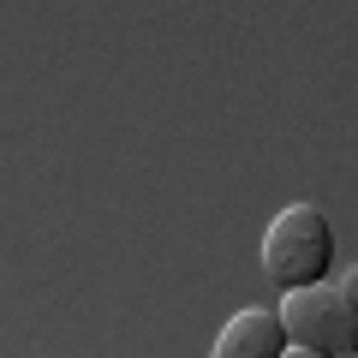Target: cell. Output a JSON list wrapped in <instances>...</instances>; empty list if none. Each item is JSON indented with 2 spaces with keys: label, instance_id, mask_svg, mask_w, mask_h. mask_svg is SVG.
I'll return each mask as SVG.
<instances>
[{
  "label": "cell",
  "instance_id": "6da1fadb",
  "mask_svg": "<svg viewBox=\"0 0 358 358\" xmlns=\"http://www.w3.org/2000/svg\"><path fill=\"white\" fill-rule=\"evenodd\" d=\"M329 268H334L329 215H322L317 203H287L263 233V275L281 287V293H293V287L329 281Z\"/></svg>",
  "mask_w": 358,
  "mask_h": 358
},
{
  "label": "cell",
  "instance_id": "277c9868",
  "mask_svg": "<svg viewBox=\"0 0 358 358\" xmlns=\"http://www.w3.org/2000/svg\"><path fill=\"white\" fill-rule=\"evenodd\" d=\"M341 287H346V299H352V305H358V263H352V268H346V275H341Z\"/></svg>",
  "mask_w": 358,
  "mask_h": 358
},
{
  "label": "cell",
  "instance_id": "7a4b0ae2",
  "mask_svg": "<svg viewBox=\"0 0 358 358\" xmlns=\"http://www.w3.org/2000/svg\"><path fill=\"white\" fill-rule=\"evenodd\" d=\"M287 317V352L299 358H352L358 352V305L346 299V287L310 281L293 287L281 299Z\"/></svg>",
  "mask_w": 358,
  "mask_h": 358
},
{
  "label": "cell",
  "instance_id": "3957f363",
  "mask_svg": "<svg viewBox=\"0 0 358 358\" xmlns=\"http://www.w3.org/2000/svg\"><path fill=\"white\" fill-rule=\"evenodd\" d=\"M215 358H281L287 352V317L281 310H239L209 346Z\"/></svg>",
  "mask_w": 358,
  "mask_h": 358
}]
</instances>
